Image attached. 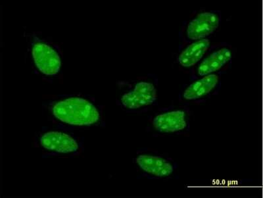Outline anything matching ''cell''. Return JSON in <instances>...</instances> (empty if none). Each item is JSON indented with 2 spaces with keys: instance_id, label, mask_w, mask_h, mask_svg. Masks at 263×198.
Wrapping results in <instances>:
<instances>
[{
  "instance_id": "obj_9",
  "label": "cell",
  "mask_w": 263,
  "mask_h": 198,
  "mask_svg": "<svg viewBox=\"0 0 263 198\" xmlns=\"http://www.w3.org/2000/svg\"><path fill=\"white\" fill-rule=\"evenodd\" d=\"M211 44L210 39L180 44L176 63L181 69L191 72L205 56Z\"/></svg>"
},
{
  "instance_id": "obj_6",
  "label": "cell",
  "mask_w": 263,
  "mask_h": 198,
  "mask_svg": "<svg viewBox=\"0 0 263 198\" xmlns=\"http://www.w3.org/2000/svg\"><path fill=\"white\" fill-rule=\"evenodd\" d=\"M221 86L220 74L194 78L181 89L179 100L184 104H199L217 95Z\"/></svg>"
},
{
  "instance_id": "obj_5",
  "label": "cell",
  "mask_w": 263,
  "mask_h": 198,
  "mask_svg": "<svg viewBox=\"0 0 263 198\" xmlns=\"http://www.w3.org/2000/svg\"><path fill=\"white\" fill-rule=\"evenodd\" d=\"M234 57L233 48L227 42L211 44L198 65L192 70V79L213 74H220L229 69Z\"/></svg>"
},
{
  "instance_id": "obj_4",
  "label": "cell",
  "mask_w": 263,
  "mask_h": 198,
  "mask_svg": "<svg viewBox=\"0 0 263 198\" xmlns=\"http://www.w3.org/2000/svg\"><path fill=\"white\" fill-rule=\"evenodd\" d=\"M191 114L185 106H171L163 108L152 117L151 125L162 135H180L190 131Z\"/></svg>"
},
{
  "instance_id": "obj_10",
  "label": "cell",
  "mask_w": 263,
  "mask_h": 198,
  "mask_svg": "<svg viewBox=\"0 0 263 198\" xmlns=\"http://www.w3.org/2000/svg\"><path fill=\"white\" fill-rule=\"evenodd\" d=\"M40 142L46 150L58 154H74L81 148L78 140L73 136L60 131H49L42 134Z\"/></svg>"
},
{
  "instance_id": "obj_2",
  "label": "cell",
  "mask_w": 263,
  "mask_h": 198,
  "mask_svg": "<svg viewBox=\"0 0 263 198\" xmlns=\"http://www.w3.org/2000/svg\"><path fill=\"white\" fill-rule=\"evenodd\" d=\"M118 101L126 110L137 112L157 104L158 79L154 75L119 84Z\"/></svg>"
},
{
  "instance_id": "obj_7",
  "label": "cell",
  "mask_w": 263,
  "mask_h": 198,
  "mask_svg": "<svg viewBox=\"0 0 263 198\" xmlns=\"http://www.w3.org/2000/svg\"><path fill=\"white\" fill-rule=\"evenodd\" d=\"M135 163L143 174L152 178H170L177 169V165L172 158L157 152L138 154L135 157Z\"/></svg>"
},
{
  "instance_id": "obj_1",
  "label": "cell",
  "mask_w": 263,
  "mask_h": 198,
  "mask_svg": "<svg viewBox=\"0 0 263 198\" xmlns=\"http://www.w3.org/2000/svg\"><path fill=\"white\" fill-rule=\"evenodd\" d=\"M54 117L75 126H91L102 121V110L88 96H65L49 103Z\"/></svg>"
},
{
  "instance_id": "obj_8",
  "label": "cell",
  "mask_w": 263,
  "mask_h": 198,
  "mask_svg": "<svg viewBox=\"0 0 263 198\" xmlns=\"http://www.w3.org/2000/svg\"><path fill=\"white\" fill-rule=\"evenodd\" d=\"M33 60L37 69L46 76H54L62 67V56L57 46L40 39L32 37Z\"/></svg>"
},
{
  "instance_id": "obj_3",
  "label": "cell",
  "mask_w": 263,
  "mask_h": 198,
  "mask_svg": "<svg viewBox=\"0 0 263 198\" xmlns=\"http://www.w3.org/2000/svg\"><path fill=\"white\" fill-rule=\"evenodd\" d=\"M220 11L199 9L183 21L179 31L180 44L210 39L222 24Z\"/></svg>"
}]
</instances>
